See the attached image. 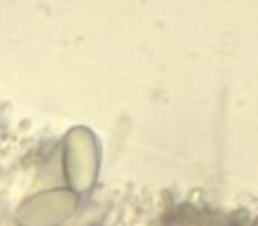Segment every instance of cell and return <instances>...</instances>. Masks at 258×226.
I'll return each instance as SVG.
<instances>
[{"label": "cell", "mask_w": 258, "mask_h": 226, "mask_svg": "<svg viewBox=\"0 0 258 226\" xmlns=\"http://www.w3.org/2000/svg\"><path fill=\"white\" fill-rule=\"evenodd\" d=\"M62 201L53 194L29 198L15 212L20 226H55L62 219Z\"/></svg>", "instance_id": "6da1fadb"}]
</instances>
